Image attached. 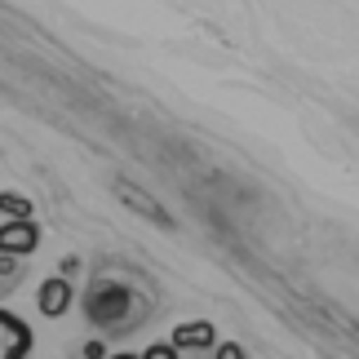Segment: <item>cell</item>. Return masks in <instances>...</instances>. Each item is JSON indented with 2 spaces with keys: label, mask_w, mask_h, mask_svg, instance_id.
<instances>
[{
  "label": "cell",
  "mask_w": 359,
  "mask_h": 359,
  "mask_svg": "<svg viewBox=\"0 0 359 359\" xmlns=\"http://www.w3.org/2000/svg\"><path fill=\"white\" fill-rule=\"evenodd\" d=\"M40 248V226L32 222H0V257H32Z\"/></svg>",
  "instance_id": "2"
},
{
  "label": "cell",
  "mask_w": 359,
  "mask_h": 359,
  "mask_svg": "<svg viewBox=\"0 0 359 359\" xmlns=\"http://www.w3.org/2000/svg\"><path fill=\"white\" fill-rule=\"evenodd\" d=\"M0 222H32V200L18 191H0Z\"/></svg>",
  "instance_id": "7"
},
{
  "label": "cell",
  "mask_w": 359,
  "mask_h": 359,
  "mask_svg": "<svg viewBox=\"0 0 359 359\" xmlns=\"http://www.w3.org/2000/svg\"><path fill=\"white\" fill-rule=\"evenodd\" d=\"M85 359H107V341H102V337L85 341Z\"/></svg>",
  "instance_id": "11"
},
{
  "label": "cell",
  "mask_w": 359,
  "mask_h": 359,
  "mask_svg": "<svg viewBox=\"0 0 359 359\" xmlns=\"http://www.w3.org/2000/svg\"><path fill=\"white\" fill-rule=\"evenodd\" d=\"M120 200L129 204V209H137L142 217H151V222L169 226V213H164L160 204H151V200H147V191H137V187H129V182H120Z\"/></svg>",
  "instance_id": "6"
},
{
  "label": "cell",
  "mask_w": 359,
  "mask_h": 359,
  "mask_svg": "<svg viewBox=\"0 0 359 359\" xmlns=\"http://www.w3.org/2000/svg\"><path fill=\"white\" fill-rule=\"evenodd\" d=\"M196 359H200V355H196Z\"/></svg>",
  "instance_id": "13"
},
{
  "label": "cell",
  "mask_w": 359,
  "mask_h": 359,
  "mask_svg": "<svg viewBox=\"0 0 359 359\" xmlns=\"http://www.w3.org/2000/svg\"><path fill=\"white\" fill-rule=\"evenodd\" d=\"M85 315H89V324H98V328H129V320L133 324L142 320V315L133 311V293L116 280H93L89 284Z\"/></svg>",
  "instance_id": "1"
},
{
  "label": "cell",
  "mask_w": 359,
  "mask_h": 359,
  "mask_svg": "<svg viewBox=\"0 0 359 359\" xmlns=\"http://www.w3.org/2000/svg\"><path fill=\"white\" fill-rule=\"evenodd\" d=\"M107 359H137V355H129V351H120V355H107Z\"/></svg>",
  "instance_id": "12"
},
{
  "label": "cell",
  "mask_w": 359,
  "mask_h": 359,
  "mask_svg": "<svg viewBox=\"0 0 359 359\" xmlns=\"http://www.w3.org/2000/svg\"><path fill=\"white\" fill-rule=\"evenodd\" d=\"M72 302H76V288H72V280H45L36 288V306H40V315L45 320H62L67 311H72Z\"/></svg>",
  "instance_id": "5"
},
{
  "label": "cell",
  "mask_w": 359,
  "mask_h": 359,
  "mask_svg": "<svg viewBox=\"0 0 359 359\" xmlns=\"http://www.w3.org/2000/svg\"><path fill=\"white\" fill-rule=\"evenodd\" d=\"M213 359H248V355H244L240 341H217V346H213Z\"/></svg>",
  "instance_id": "8"
},
{
  "label": "cell",
  "mask_w": 359,
  "mask_h": 359,
  "mask_svg": "<svg viewBox=\"0 0 359 359\" xmlns=\"http://www.w3.org/2000/svg\"><path fill=\"white\" fill-rule=\"evenodd\" d=\"M169 346L182 355V351H196L204 359V351H213L217 346V328L209 320H187V324H177L173 328V337H169Z\"/></svg>",
  "instance_id": "4"
},
{
  "label": "cell",
  "mask_w": 359,
  "mask_h": 359,
  "mask_svg": "<svg viewBox=\"0 0 359 359\" xmlns=\"http://www.w3.org/2000/svg\"><path fill=\"white\" fill-rule=\"evenodd\" d=\"M76 271H80V257H76V253H67V257L58 262V280H72Z\"/></svg>",
  "instance_id": "10"
},
{
  "label": "cell",
  "mask_w": 359,
  "mask_h": 359,
  "mask_svg": "<svg viewBox=\"0 0 359 359\" xmlns=\"http://www.w3.org/2000/svg\"><path fill=\"white\" fill-rule=\"evenodd\" d=\"M36 346V333L13 311H0V359H27Z\"/></svg>",
  "instance_id": "3"
},
{
  "label": "cell",
  "mask_w": 359,
  "mask_h": 359,
  "mask_svg": "<svg viewBox=\"0 0 359 359\" xmlns=\"http://www.w3.org/2000/svg\"><path fill=\"white\" fill-rule=\"evenodd\" d=\"M137 359H182V355H177V351L169 346V341H156V346H147Z\"/></svg>",
  "instance_id": "9"
}]
</instances>
